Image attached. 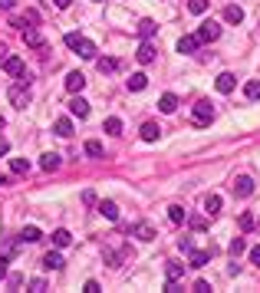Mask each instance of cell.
<instances>
[{
  "label": "cell",
  "mask_w": 260,
  "mask_h": 293,
  "mask_svg": "<svg viewBox=\"0 0 260 293\" xmlns=\"http://www.w3.org/2000/svg\"><path fill=\"white\" fill-rule=\"evenodd\" d=\"M254 224H257V221H254V214H247V211H244V214H240V231H254Z\"/></svg>",
  "instance_id": "cell-36"
},
{
  "label": "cell",
  "mask_w": 260,
  "mask_h": 293,
  "mask_svg": "<svg viewBox=\"0 0 260 293\" xmlns=\"http://www.w3.org/2000/svg\"><path fill=\"white\" fill-rule=\"evenodd\" d=\"M53 129H56V135H63V139H69V135H73V119H56L53 122Z\"/></svg>",
  "instance_id": "cell-17"
},
{
  "label": "cell",
  "mask_w": 260,
  "mask_h": 293,
  "mask_svg": "<svg viewBox=\"0 0 260 293\" xmlns=\"http://www.w3.org/2000/svg\"><path fill=\"white\" fill-rule=\"evenodd\" d=\"M3 69H7L10 76H23V59L20 56H7V59H3Z\"/></svg>",
  "instance_id": "cell-12"
},
{
  "label": "cell",
  "mask_w": 260,
  "mask_h": 293,
  "mask_svg": "<svg viewBox=\"0 0 260 293\" xmlns=\"http://www.w3.org/2000/svg\"><path fill=\"white\" fill-rule=\"evenodd\" d=\"M56 7H59V10H66V7H69V3H73V0H53Z\"/></svg>",
  "instance_id": "cell-49"
},
{
  "label": "cell",
  "mask_w": 260,
  "mask_h": 293,
  "mask_svg": "<svg viewBox=\"0 0 260 293\" xmlns=\"http://www.w3.org/2000/svg\"><path fill=\"white\" fill-rule=\"evenodd\" d=\"M234 195H237V198H250V195H254V178H250V175H240L237 181H234Z\"/></svg>",
  "instance_id": "cell-4"
},
{
  "label": "cell",
  "mask_w": 260,
  "mask_h": 293,
  "mask_svg": "<svg viewBox=\"0 0 260 293\" xmlns=\"http://www.w3.org/2000/svg\"><path fill=\"white\" fill-rule=\"evenodd\" d=\"M69 112H73L76 119H86V116H89V102H86L83 96H76L73 102H69Z\"/></svg>",
  "instance_id": "cell-11"
},
{
  "label": "cell",
  "mask_w": 260,
  "mask_h": 293,
  "mask_svg": "<svg viewBox=\"0 0 260 293\" xmlns=\"http://www.w3.org/2000/svg\"><path fill=\"white\" fill-rule=\"evenodd\" d=\"M155 30H158V27H155V20H142V23H139V36H142V40L155 36Z\"/></svg>",
  "instance_id": "cell-27"
},
{
  "label": "cell",
  "mask_w": 260,
  "mask_h": 293,
  "mask_svg": "<svg viewBox=\"0 0 260 293\" xmlns=\"http://www.w3.org/2000/svg\"><path fill=\"white\" fill-rule=\"evenodd\" d=\"M76 53L83 56V59H96V43H89L86 36H83V43L76 46Z\"/></svg>",
  "instance_id": "cell-24"
},
{
  "label": "cell",
  "mask_w": 260,
  "mask_h": 293,
  "mask_svg": "<svg viewBox=\"0 0 260 293\" xmlns=\"http://www.w3.org/2000/svg\"><path fill=\"white\" fill-rule=\"evenodd\" d=\"M244 250H247V244H244V237H234V240H231V254H234V257H240Z\"/></svg>",
  "instance_id": "cell-35"
},
{
  "label": "cell",
  "mask_w": 260,
  "mask_h": 293,
  "mask_svg": "<svg viewBox=\"0 0 260 293\" xmlns=\"http://www.w3.org/2000/svg\"><path fill=\"white\" fill-rule=\"evenodd\" d=\"M7 264H10V261H7V257H0V280L7 277Z\"/></svg>",
  "instance_id": "cell-47"
},
{
  "label": "cell",
  "mask_w": 260,
  "mask_h": 293,
  "mask_svg": "<svg viewBox=\"0 0 260 293\" xmlns=\"http://www.w3.org/2000/svg\"><path fill=\"white\" fill-rule=\"evenodd\" d=\"M30 290H33V293H43V290H46V280H40V277H36V280H30Z\"/></svg>",
  "instance_id": "cell-39"
},
{
  "label": "cell",
  "mask_w": 260,
  "mask_h": 293,
  "mask_svg": "<svg viewBox=\"0 0 260 293\" xmlns=\"http://www.w3.org/2000/svg\"><path fill=\"white\" fill-rule=\"evenodd\" d=\"M178 250H184V254H191V237H178Z\"/></svg>",
  "instance_id": "cell-40"
},
{
  "label": "cell",
  "mask_w": 260,
  "mask_h": 293,
  "mask_svg": "<svg viewBox=\"0 0 260 293\" xmlns=\"http://www.w3.org/2000/svg\"><path fill=\"white\" fill-rule=\"evenodd\" d=\"M207 290H211V283H207V280H198L195 283V293H207Z\"/></svg>",
  "instance_id": "cell-42"
},
{
  "label": "cell",
  "mask_w": 260,
  "mask_h": 293,
  "mask_svg": "<svg viewBox=\"0 0 260 293\" xmlns=\"http://www.w3.org/2000/svg\"><path fill=\"white\" fill-rule=\"evenodd\" d=\"M40 168H43V172H56V168H59V155H56V152H46L43 158H40Z\"/></svg>",
  "instance_id": "cell-18"
},
{
  "label": "cell",
  "mask_w": 260,
  "mask_h": 293,
  "mask_svg": "<svg viewBox=\"0 0 260 293\" xmlns=\"http://www.w3.org/2000/svg\"><path fill=\"white\" fill-rule=\"evenodd\" d=\"M96 66H99V73H116V69H119V63H116V59H109V56H102Z\"/></svg>",
  "instance_id": "cell-33"
},
{
  "label": "cell",
  "mask_w": 260,
  "mask_h": 293,
  "mask_svg": "<svg viewBox=\"0 0 260 293\" xmlns=\"http://www.w3.org/2000/svg\"><path fill=\"white\" fill-rule=\"evenodd\" d=\"M125 86H129V92H142V89L148 86V76H145V73H132V76L125 79Z\"/></svg>",
  "instance_id": "cell-10"
},
{
  "label": "cell",
  "mask_w": 260,
  "mask_h": 293,
  "mask_svg": "<svg viewBox=\"0 0 260 293\" xmlns=\"http://www.w3.org/2000/svg\"><path fill=\"white\" fill-rule=\"evenodd\" d=\"M132 237H139V240H155L158 234H155L152 224H145V221H142V224H132Z\"/></svg>",
  "instance_id": "cell-6"
},
{
  "label": "cell",
  "mask_w": 260,
  "mask_h": 293,
  "mask_svg": "<svg viewBox=\"0 0 260 293\" xmlns=\"http://www.w3.org/2000/svg\"><path fill=\"white\" fill-rule=\"evenodd\" d=\"M10 102L17 109H27V102H30V86H27V79H20V86H10Z\"/></svg>",
  "instance_id": "cell-1"
},
{
  "label": "cell",
  "mask_w": 260,
  "mask_h": 293,
  "mask_svg": "<svg viewBox=\"0 0 260 293\" xmlns=\"http://www.w3.org/2000/svg\"><path fill=\"white\" fill-rule=\"evenodd\" d=\"M7 152H10V142H7V139H0V155H7Z\"/></svg>",
  "instance_id": "cell-48"
},
{
  "label": "cell",
  "mask_w": 260,
  "mask_h": 293,
  "mask_svg": "<svg viewBox=\"0 0 260 293\" xmlns=\"http://www.w3.org/2000/svg\"><path fill=\"white\" fill-rule=\"evenodd\" d=\"M257 224H260V221H257Z\"/></svg>",
  "instance_id": "cell-53"
},
{
  "label": "cell",
  "mask_w": 260,
  "mask_h": 293,
  "mask_svg": "<svg viewBox=\"0 0 260 293\" xmlns=\"http://www.w3.org/2000/svg\"><path fill=\"white\" fill-rule=\"evenodd\" d=\"M165 273H168V283H178L184 277V264H168V267H165Z\"/></svg>",
  "instance_id": "cell-21"
},
{
  "label": "cell",
  "mask_w": 260,
  "mask_h": 293,
  "mask_svg": "<svg viewBox=\"0 0 260 293\" xmlns=\"http://www.w3.org/2000/svg\"><path fill=\"white\" fill-rule=\"evenodd\" d=\"M83 290H86V293H99V283H96V280H86V287H83Z\"/></svg>",
  "instance_id": "cell-44"
},
{
  "label": "cell",
  "mask_w": 260,
  "mask_h": 293,
  "mask_svg": "<svg viewBox=\"0 0 260 293\" xmlns=\"http://www.w3.org/2000/svg\"><path fill=\"white\" fill-rule=\"evenodd\" d=\"M102 129H106L109 135H122V119H116V116H112V119H106V125H102Z\"/></svg>",
  "instance_id": "cell-32"
},
{
  "label": "cell",
  "mask_w": 260,
  "mask_h": 293,
  "mask_svg": "<svg viewBox=\"0 0 260 293\" xmlns=\"http://www.w3.org/2000/svg\"><path fill=\"white\" fill-rule=\"evenodd\" d=\"M3 125H7V119H3V116H0V129H3Z\"/></svg>",
  "instance_id": "cell-52"
},
{
  "label": "cell",
  "mask_w": 260,
  "mask_h": 293,
  "mask_svg": "<svg viewBox=\"0 0 260 293\" xmlns=\"http://www.w3.org/2000/svg\"><path fill=\"white\" fill-rule=\"evenodd\" d=\"M135 56H139V63H155V46L152 43H142Z\"/></svg>",
  "instance_id": "cell-25"
},
{
  "label": "cell",
  "mask_w": 260,
  "mask_h": 293,
  "mask_svg": "<svg viewBox=\"0 0 260 293\" xmlns=\"http://www.w3.org/2000/svg\"><path fill=\"white\" fill-rule=\"evenodd\" d=\"M66 89H69L73 96L83 92V89H86V76H83V73H69V76H66Z\"/></svg>",
  "instance_id": "cell-9"
},
{
  "label": "cell",
  "mask_w": 260,
  "mask_h": 293,
  "mask_svg": "<svg viewBox=\"0 0 260 293\" xmlns=\"http://www.w3.org/2000/svg\"><path fill=\"white\" fill-rule=\"evenodd\" d=\"M214 86H217V92H224V96H228V92H234V86H237V79H234V73H221Z\"/></svg>",
  "instance_id": "cell-8"
},
{
  "label": "cell",
  "mask_w": 260,
  "mask_h": 293,
  "mask_svg": "<svg viewBox=\"0 0 260 293\" xmlns=\"http://www.w3.org/2000/svg\"><path fill=\"white\" fill-rule=\"evenodd\" d=\"M158 135H162V129H158L155 122H145V125H142V139L145 142H158Z\"/></svg>",
  "instance_id": "cell-23"
},
{
  "label": "cell",
  "mask_w": 260,
  "mask_h": 293,
  "mask_svg": "<svg viewBox=\"0 0 260 293\" xmlns=\"http://www.w3.org/2000/svg\"><path fill=\"white\" fill-rule=\"evenodd\" d=\"M86 155H92V158H102V142H99V139H89V142H86Z\"/></svg>",
  "instance_id": "cell-31"
},
{
  "label": "cell",
  "mask_w": 260,
  "mask_h": 293,
  "mask_svg": "<svg viewBox=\"0 0 260 293\" xmlns=\"http://www.w3.org/2000/svg\"><path fill=\"white\" fill-rule=\"evenodd\" d=\"M79 43H83V36H79V33H66V46H69V50H76Z\"/></svg>",
  "instance_id": "cell-38"
},
{
  "label": "cell",
  "mask_w": 260,
  "mask_h": 293,
  "mask_svg": "<svg viewBox=\"0 0 260 293\" xmlns=\"http://www.w3.org/2000/svg\"><path fill=\"white\" fill-rule=\"evenodd\" d=\"M69 240H73V234H69V231H66V228L53 231V244H56V247H66V244H69Z\"/></svg>",
  "instance_id": "cell-28"
},
{
  "label": "cell",
  "mask_w": 260,
  "mask_h": 293,
  "mask_svg": "<svg viewBox=\"0 0 260 293\" xmlns=\"http://www.w3.org/2000/svg\"><path fill=\"white\" fill-rule=\"evenodd\" d=\"M188 224H191L195 231H204V228H207V217H201V214H198V217H188Z\"/></svg>",
  "instance_id": "cell-37"
},
{
  "label": "cell",
  "mask_w": 260,
  "mask_h": 293,
  "mask_svg": "<svg viewBox=\"0 0 260 293\" xmlns=\"http://www.w3.org/2000/svg\"><path fill=\"white\" fill-rule=\"evenodd\" d=\"M168 221H172V224H184V221H188V211H184L181 205H172L168 207Z\"/></svg>",
  "instance_id": "cell-19"
},
{
  "label": "cell",
  "mask_w": 260,
  "mask_h": 293,
  "mask_svg": "<svg viewBox=\"0 0 260 293\" xmlns=\"http://www.w3.org/2000/svg\"><path fill=\"white\" fill-rule=\"evenodd\" d=\"M207 7H211V0H188V10L198 13V17H201V13H207Z\"/></svg>",
  "instance_id": "cell-30"
},
{
  "label": "cell",
  "mask_w": 260,
  "mask_h": 293,
  "mask_svg": "<svg viewBox=\"0 0 260 293\" xmlns=\"http://www.w3.org/2000/svg\"><path fill=\"white\" fill-rule=\"evenodd\" d=\"M17 7V0H0V10H13Z\"/></svg>",
  "instance_id": "cell-45"
},
{
  "label": "cell",
  "mask_w": 260,
  "mask_h": 293,
  "mask_svg": "<svg viewBox=\"0 0 260 293\" xmlns=\"http://www.w3.org/2000/svg\"><path fill=\"white\" fill-rule=\"evenodd\" d=\"M10 168H13V175H27L30 172V162H27V158H13Z\"/></svg>",
  "instance_id": "cell-34"
},
{
  "label": "cell",
  "mask_w": 260,
  "mask_h": 293,
  "mask_svg": "<svg viewBox=\"0 0 260 293\" xmlns=\"http://www.w3.org/2000/svg\"><path fill=\"white\" fill-rule=\"evenodd\" d=\"M214 122V109H211V102H195V125H211Z\"/></svg>",
  "instance_id": "cell-3"
},
{
  "label": "cell",
  "mask_w": 260,
  "mask_h": 293,
  "mask_svg": "<svg viewBox=\"0 0 260 293\" xmlns=\"http://www.w3.org/2000/svg\"><path fill=\"white\" fill-rule=\"evenodd\" d=\"M43 267L46 270H63V257H59L56 250H50V254L43 257Z\"/></svg>",
  "instance_id": "cell-22"
},
{
  "label": "cell",
  "mask_w": 260,
  "mask_h": 293,
  "mask_svg": "<svg viewBox=\"0 0 260 293\" xmlns=\"http://www.w3.org/2000/svg\"><path fill=\"white\" fill-rule=\"evenodd\" d=\"M158 109H162V112H168V116H172L174 109H178V96H174V92H165V96L158 99Z\"/></svg>",
  "instance_id": "cell-14"
},
{
  "label": "cell",
  "mask_w": 260,
  "mask_h": 293,
  "mask_svg": "<svg viewBox=\"0 0 260 293\" xmlns=\"http://www.w3.org/2000/svg\"><path fill=\"white\" fill-rule=\"evenodd\" d=\"M7 283H10V287H20L23 277H20V273H10V277H7Z\"/></svg>",
  "instance_id": "cell-43"
},
{
  "label": "cell",
  "mask_w": 260,
  "mask_h": 293,
  "mask_svg": "<svg viewBox=\"0 0 260 293\" xmlns=\"http://www.w3.org/2000/svg\"><path fill=\"white\" fill-rule=\"evenodd\" d=\"M244 96H247V99H260V79L244 83Z\"/></svg>",
  "instance_id": "cell-29"
},
{
  "label": "cell",
  "mask_w": 260,
  "mask_h": 293,
  "mask_svg": "<svg viewBox=\"0 0 260 293\" xmlns=\"http://www.w3.org/2000/svg\"><path fill=\"white\" fill-rule=\"evenodd\" d=\"M250 264H257V267H260V247L250 250Z\"/></svg>",
  "instance_id": "cell-46"
},
{
  "label": "cell",
  "mask_w": 260,
  "mask_h": 293,
  "mask_svg": "<svg viewBox=\"0 0 260 293\" xmlns=\"http://www.w3.org/2000/svg\"><path fill=\"white\" fill-rule=\"evenodd\" d=\"M7 56H10V53H7V46L0 43V59H7Z\"/></svg>",
  "instance_id": "cell-50"
},
{
  "label": "cell",
  "mask_w": 260,
  "mask_h": 293,
  "mask_svg": "<svg viewBox=\"0 0 260 293\" xmlns=\"http://www.w3.org/2000/svg\"><path fill=\"white\" fill-rule=\"evenodd\" d=\"M83 205H89V207L96 205V191H83Z\"/></svg>",
  "instance_id": "cell-41"
},
{
  "label": "cell",
  "mask_w": 260,
  "mask_h": 293,
  "mask_svg": "<svg viewBox=\"0 0 260 293\" xmlns=\"http://www.w3.org/2000/svg\"><path fill=\"white\" fill-rule=\"evenodd\" d=\"M195 36H198V43H214L217 36H221V27H217L214 20H204L201 27H198Z\"/></svg>",
  "instance_id": "cell-2"
},
{
  "label": "cell",
  "mask_w": 260,
  "mask_h": 293,
  "mask_svg": "<svg viewBox=\"0 0 260 293\" xmlns=\"http://www.w3.org/2000/svg\"><path fill=\"white\" fill-rule=\"evenodd\" d=\"M224 20H228V23H240V20H244V10H240L237 3H228V7H224Z\"/></svg>",
  "instance_id": "cell-20"
},
{
  "label": "cell",
  "mask_w": 260,
  "mask_h": 293,
  "mask_svg": "<svg viewBox=\"0 0 260 293\" xmlns=\"http://www.w3.org/2000/svg\"><path fill=\"white\" fill-rule=\"evenodd\" d=\"M36 240H43V231L40 228H23V234H20V244H36Z\"/></svg>",
  "instance_id": "cell-13"
},
{
  "label": "cell",
  "mask_w": 260,
  "mask_h": 293,
  "mask_svg": "<svg viewBox=\"0 0 260 293\" xmlns=\"http://www.w3.org/2000/svg\"><path fill=\"white\" fill-rule=\"evenodd\" d=\"M3 185H10V181H7V175H0V188H3Z\"/></svg>",
  "instance_id": "cell-51"
},
{
  "label": "cell",
  "mask_w": 260,
  "mask_h": 293,
  "mask_svg": "<svg viewBox=\"0 0 260 293\" xmlns=\"http://www.w3.org/2000/svg\"><path fill=\"white\" fill-rule=\"evenodd\" d=\"M198 46H201V43H198V36H181V40H178V53L188 56V53H195Z\"/></svg>",
  "instance_id": "cell-16"
},
{
  "label": "cell",
  "mask_w": 260,
  "mask_h": 293,
  "mask_svg": "<svg viewBox=\"0 0 260 293\" xmlns=\"http://www.w3.org/2000/svg\"><path fill=\"white\" fill-rule=\"evenodd\" d=\"M211 254H214V247L211 250H191V267H207Z\"/></svg>",
  "instance_id": "cell-15"
},
{
  "label": "cell",
  "mask_w": 260,
  "mask_h": 293,
  "mask_svg": "<svg viewBox=\"0 0 260 293\" xmlns=\"http://www.w3.org/2000/svg\"><path fill=\"white\" fill-rule=\"evenodd\" d=\"M96 207L106 221H119V205H116V201H96Z\"/></svg>",
  "instance_id": "cell-5"
},
{
  "label": "cell",
  "mask_w": 260,
  "mask_h": 293,
  "mask_svg": "<svg viewBox=\"0 0 260 293\" xmlns=\"http://www.w3.org/2000/svg\"><path fill=\"white\" fill-rule=\"evenodd\" d=\"M23 43L33 46V50H43V36H40V30H36V27H27V30H23Z\"/></svg>",
  "instance_id": "cell-7"
},
{
  "label": "cell",
  "mask_w": 260,
  "mask_h": 293,
  "mask_svg": "<svg viewBox=\"0 0 260 293\" xmlns=\"http://www.w3.org/2000/svg\"><path fill=\"white\" fill-rule=\"evenodd\" d=\"M204 211L214 217L217 211H221V195H207V198H204Z\"/></svg>",
  "instance_id": "cell-26"
}]
</instances>
